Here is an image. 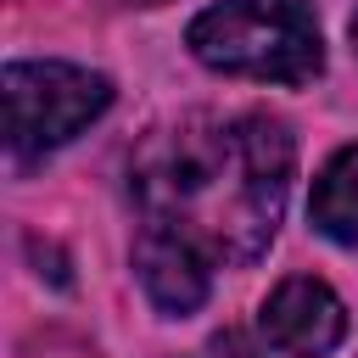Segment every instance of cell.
Returning <instances> with one entry per match:
<instances>
[{
  "instance_id": "obj_1",
  "label": "cell",
  "mask_w": 358,
  "mask_h": 358,
  "mask_svg": "<svg viewBox=\"0 0 358 358\" xmlns=\"http://www.w3.org/2000/svg\"><path fill=\"white\" fill-rule=\"evenodd\" d=\"M296 173V140L285 117L185 112L157 123L129 157V190L140 224H162L201 246L213 263H257L285 218Z\"/></svg>"
},
{
  "instance_id": "obj_4",
  "label": "cell",
  "mask_w": 358,
  "mask_h": 358,
  "mask_svg": "<svg viewBox=\"0 0 358 358\" xmlns=\"http://www.w3.org/2000/svg\"><path fill=\"white\" fill-rule=\"evenodd\" d=\"M257 336L280 358H330L347 341V302L319 274H285L257 308Z\"/></svg>"
},
{
  "instance_id": "obj_6",
  "label": "cell",
  "mask_w": 358,
  "mask_h": 358,
  "mask_svg": "<svg viewBox=\"0 0 358 358\" xmlns=\"http://www.w3.org/2000/svg\"><path fill=\"white\" fill-rule=\"evenodd\" d=\"M308 218L324 241L336 246H358V140L330 151V162L313 173V196H308Z\"/></svg>"
},
{
  "instance_id": "obj_5",
  "label": "cell",
  "mask_w": 358,
  "mask_h": 358,
  "mask_svg": "<svg viewBox=\"0 0 358 358\" xmlns=\"http://www.w3.org/2000/svg\"><path fill=\"white\" fill-rule=\"evenodd\" d=\"M213 257L201 246H190L185 235L162 229V224H140L134 235V280L145 291V302L162 319H190L207 291H213Z\"/></svg>"
},
{
  "instance_id": "obj_3",
  "label": "cell",
  "mask_w": 358,
  "mask_h": 358,
  "mask_svg": "<svg viewBox=\"0 0 358 358\" xmlns=\"http://www.w3.org/2000/svg\"><path fill=\"white\" fill-rule=\"evenodd\" d=\"M0 101H6V145L11 157L28 162L84 134L112 106V78L78 62H6Z\"/></svg>"
},
{
  "instance_id": "obj_7",
  "label": "cell",
  "mask_w": 358,
  "mask_h": 358,
  "mask_svg": "<svg viewBox=\"0 0 358 358\" xmlns=\"http://www.w3.org/2000/svg\"><path fill=\"white\" fill-rule=\"evenodd\" d=\"M201 358H263V352H257L241 330H224V336H213V341H207V352H201Z\"/></svg>"
},
{
  "instance_id": "obj_2",
  "label": "cell",
  "mask_w": 358,
  "mask_h": 358,
  "mask_svg": "<svg viewBox=\"0 0 358 358\" xmlns=\"http://www.w3.org/2000/svg\"><path fill=\"white\" fill-rule=\"evenodd\" d=\"M185 45L201 67L257 84H308L324 73L313 0H213L190 17Z\"/></svg>"
},
{
  "instance_id": "obj_8",
  "label": "cell",
  "mask_w": 358,
  "mask_h": 358,
  "mask_svg": "<svg viewBox=\"0 0 358 358\" xmlns=\"http://www.w3.org/2000/svg\"><path fill=\"white\" fill-rule=\"evenodd\" d=\"M347 39H352V56H358V11H352V22H347Z\"/></svg>"
}]
</instances>
